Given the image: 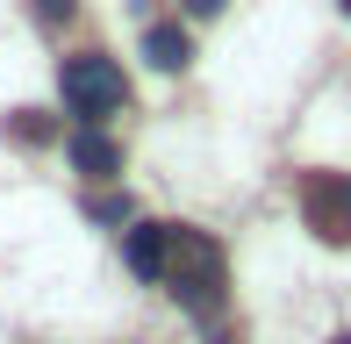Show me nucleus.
<instances>
[{"label":"nucleus","instance_id":"nucleus-7","mask_svg":"<svg viewBox=\"0 0 351 344\" xmlns=\"http://www.w3.org/2000/svg\"><path fill=\"white\" fill-rule=\"evenodd\" d=\"M8 136L29 144V151H43V144H58V122L43 115V108H14V115H8Z\"/></svg>","mask_w":351,"mask_h":344},{"label":"nucleus","instance_id":"nucleus-9","mask_svg":"<svg viewBox=\"0 0 351 344\" xmlns=\"http://www.w3.org/2000/svg\"><path fill=\"white\" fill-rule=\"evenodd\" d=\"M29 8H36V22H72L79 0H29Z\"/></svg>","mask_w":351,"mask_h":344},{"label":"nucleus","instance_id":"nucleus-1","mask_svg":"<svg viewBox=\"0 0 351 344\" xmlns=\"http://www.w3.org/2000/svg\"><path fill=\"white\" fill-rule=\"evenodd\" d=\"M165 287H172V302H180V308H194V316H208V323H215L222 287H230V265H222V244L208 237V230H186V223H172Z\"/></svg>","mask_w":351,"mask_h":344},{"label":"nucleus","instance_id":"nucleus-10","mask_svg":"<svg viewBox=\"0 0 351 344\" xmlns=\"http://www.w3.org/2000/svg\"><path fill=\"white\" fill-rule=\"evenodd\" d=\"M186 14H201V22H208V14H222V0H186Z\"/></svg>","mask_w":351,"mask_h":344},{"label":"nucleus","instance_id":"nucleus-3","mask_svg":"<svg viewBox=\"0 0 351 344\" xmlns=\"http://www.w3.org/2000/svg\"><path fill=\"white\" fill-rule=\"evenodd\" d=\"M301 215L323 244H351V172H301Z\"/></svg>","mask_w":351,"mask_h":344},{"label":"nucleus","instance_id":"nucleus-5","mask_svg":"<svg viewBox=\"0 0 351 344\" xmlns=\"http://www.w3.org/2000/svg\"><path fill=\"white\" fill-rule=\"evenodd\" d=\"M72 172H86V180H115L122 172V144L115 136H101V130H72Z\"/></svg>","mask_w":351,"mask_h":344},{"label":"nucleus","instance_id":"nucleus-11","mask_svg":"<svg viewBox=\"0 0 351 344\" xmlns=\"http://www.w3.org/2000/svg\"><path fill=\"white\" fill-rule=\"evenodd\" d=\"M337 8H344V14H351V0H337Z\"/></svg>","mask_w":351,"mask_h":344},{"label":"nucleus","instance_id":"nucleus-12","mask_svg":"<svg viewBox=\"0 0 351 344\" xmlns=\"http://www.w3.org/2000/svg\"><path fill=\"white\" fill-rule=\"evenodd\" d=\"M337 344H351V337H337Z\"/></svg>","mask_w":351,"mask_h":344},{"label":"nucleus","instance_id":"nucleus-4","mask_svg":"<svg viewBox=\"0 0 351 344\" xmlns=\"http://www.w3.org/2000/svg\"><path fill=\"white\" fill-rule=\"evenodd\" d=\"M165 258H172V223H130L122 230V265L136 280H165Z\"/></svg>","mask_w":351,"mask_h":344},{"label":"nucleus","instance_id":"nucleus-2","mask_svg":"<svg viewBox=\"0 0 351 344\" xmlns=\"http://www.w3.org/2000/svg\"><path fill=\"white\" fill-rule=\"evenodd\" d=\"M58 86H65V108L79 115V130H93L101 115H115L122 101H130V79H122V65L115 58H101V51H79L58 65Z\"/></svg>","mask_w":351,"mask_h":344},{"label":"nucleus","instance_id":"nucleus-6","mask_svg":"<svg viewBox=\"0 0 351 344\" xmlns=\"http://www.w3.org/2000/svg\"><path fill=\"white\" fill-rule=\"evenodd\" d=\"M143 58H151L158 72H186L194 65V36H186L180 22H151L143 29Z\"/></svg>","mask_w":351,"mask_h":344},{"label":"nucleus","instance_id":"nucleus-8","mask_svg":"<svg viewBox=\"0 0 351 344\" xmlns=\"http://www.w3.org/2000/svg\"><path fill=\"white\" fill-rule=\"evenodd\" d=\"M86 215H93V223H108V230H130V223H136V201L108 186V194H86Z\"/></svg>","mask_w":351,"mask_h":344}]
</instances>
